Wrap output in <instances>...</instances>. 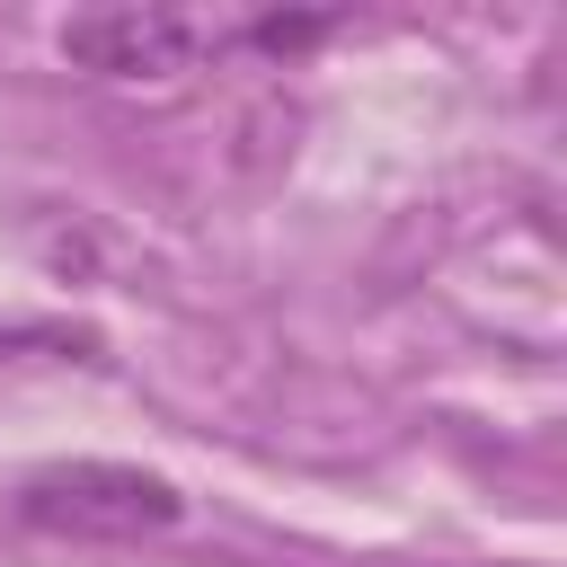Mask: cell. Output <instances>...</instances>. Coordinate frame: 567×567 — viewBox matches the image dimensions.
<instances>
[{"label": "cell", "instance_id": "cell-1", "mask_svg": "<svg viewBox=\"0 0 567 567\" xmlns=\"http://www.w3.org/2000/svg\"><path fill=\"white\" fill-rule=\"evenodd\" d=\"M18 514L62 540H142L177 523V487L133 461H44L18 478Z\"/></svg>", "mask_w": 567, "mask_h": 567}, {"label": "cell", "instance_id": "cell-2", "mask_svg": "<svg viewBox=\"0 0 567 567\" xmlns=\"http://www.w3.org/2000/svg\"><path fill=\"white\" fill-rule=\"evenodd\" d=\"M221 44V27H204V18H186V9H80V18H62V62H80V71H97V80H168V71H186L195 53H213Z\"/></svg>", "mask_w": 567, "mask_h": 567}, {"label": "cell", "instance_id": "cell-3", "mask_svg": "<svg viewBox=\"0 0 567 567\" xmlns=\"http://www.w3.org/2000/svg\"><path fill=\"white\" fill-rule=\"evenodd\" d=\"M310 35H328V18H257V44H310Z\"/></svg>", "mask_w": 567, "mask_h": 567}]
</instances>
